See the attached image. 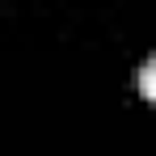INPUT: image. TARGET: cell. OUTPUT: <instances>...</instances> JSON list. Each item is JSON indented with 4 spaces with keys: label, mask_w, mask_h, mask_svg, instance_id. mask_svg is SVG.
<instances>
[{
    "label": "cell",
    "mask_w": 156,
    "mask_h": 156,
    "mask_svg": "<svg viewBox=\"0 0 156 156\" xmlns=\"http://www.w3.org/2000/svg\"><path fill=\"white\" fill-rule=\"evenodd\" d=\"M139 93H144V97H152V101H156V51L148 55L144 63H139Z\"/></svg>",
    "instance_id": "obj_1"
}]
</instances>
